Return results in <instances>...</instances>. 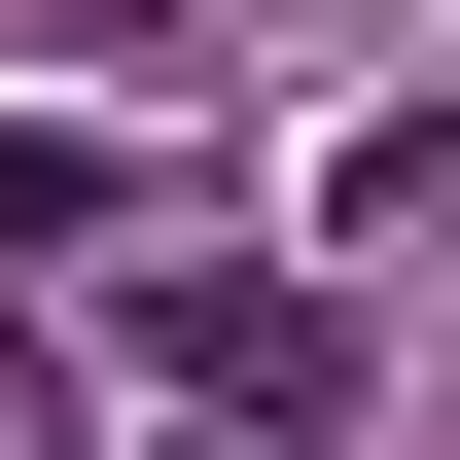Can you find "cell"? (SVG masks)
<instances>
[{"mask_svg": "<svg viewBox=\"0 0 460 460\" xmlns=\"http://www.w3.org/2000/svg\"><path fill=\"white\" fill-rule=\"evenodd\" d=\"M107 213H142L107 142H36V107H0V284H36V248H107Z\"/></svg>", "mask_w": 460, "mask_h": 460, "instance_id": "cell-1", "label": "cell"}]
</instances>
